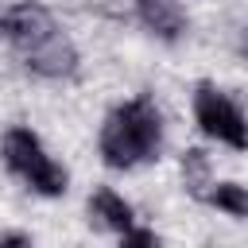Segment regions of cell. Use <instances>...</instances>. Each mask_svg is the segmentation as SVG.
Returning a JSON list of instances; mask_svg holds the SVG:
<instances>
[{
	"mask_svg": "<svg viewBox=\"0 0 248 248\" xmlns=\"http://www.w3.org/2000/svg\"><path fill=\"white\" fill-rule=\"evenodd\" d=\"M136 12L159 39H178L186 31V19L170 0H136Z\"/></svg>",
	"mask_w": 248,
	"mask_h": 248,
	"instance_id": "cell-6",
	"label": "cell"
},
{
	"mask_svg": "<svg viewBox=\"0 0 248 248\" xmlns=\"http://www.w3.org/2000/svg\"><path fill=\"white\" fill-rule=\"evenodd\" d=\"M4 163L16 174H23L31 182V190H39L46 198L66 194V170L43 155V143H39V136L31 128H12L4 136Z\"/></svg>",
	"mask_w": 248,
	"mask_h": 248,
	"instance_id": "cell-2",
	"label": "cell"
},
{
	"mask_svg": "<svg viewBox=\"0 0 248 248\" xmlns=\"http://www.w3.org/2000/svg\"><path fill=\"white\" fill-rule=\"evenodd\" d=\"M236 46H240V54H248V27L240 31V39H236Z\"/></svg>",
	"mask_w": 248,
	"mask_h": 248,
	"instance_id": "cell-12",
	"label": "cell"
},
{
	"mask_svg": "<svg viewBox=\"0 0 248 248\" xmlns=\"http://www.w3.org/2000/svg\"><path fill=\"white\" fill-rule=\"evenodd\" d=\"M27 70H35V74H43V78H70L74 70H78V50H74V43L62 35V31H50L39 46H31L27 54Z\"/></svg>",
	"mask_w": 248,
	"mask_h": 248,
	"instance_id": "cell-5",
	"label": "cell"
},
{
	"mask_svg": "<svg viewBox=\"0 0 248 248\" xmlns=\"http://www.w3.org/2000/svg\"><path fill=\"white\" fill-rule=\"evenodd\" d=\"M89 209H93V217H97L101 225H108V229H116V232L132 229V209H128V202H124L120 194H112V190H97V194L89 198Z\"/></svg>",
	"mask_w": 248,
	"mask_h": 248,
	"instance_id": "cell-7",
	"label": "cell"
},
{
	"mask_svg": "<svg viewBox=\"0 0 248 248\" xmlns=\"http://www.w3.org/2000/svg\"><path fill=\"white\" fill-rule=\"evenodd\" d=\"M120 236L124 244H155V232H143V229H124Z\"/></svg>",
	"mask_w": 248,
	"mask_h": 248,
	"instance_id": "cell-10",
	"label": "cell"
},
{
	"mask_svg": "<svg viewBox=\"0 0 248 248\" xmlns=\"http://www.w3.org/2000/svg\"><path fill=\"white\" fill-rule=\"evenodd\" d=\"M163 143V120L147 97L124 101L120 108L108 112L101 128V159L112 170H128L143 159H155Z\"/></svg>",
	"mask_w": 248,
	"mask_h": 248,
	"instance_id": "cell-1",
	"label": "cell"
},
{
	"mask_svg": "<svg viewBox=\"0 0 248 248\" xmlns=\"http://www.w3.org/2000/svg\"><path fill=\"white\" fill-rule=\"evenodd\" d=\"M0 244H31L23 232H8V236H0Z\"/></svg>",
	"mask_w": 248,
	"mask_h": 248,
	"instance_id": "cell-11",
	"label": "cell"
},
{
	"mask_svg": "<svg viewBox=\"0 0 248 248\" xmlns=\"http://www.w3.org/2000/svg\"><path fill=\"white\" fill-rule=\"evenodd\" d=\"M209 202H213L217 209H225V213L248 217V190H244V186H236V182H221V186L209 194Z\"/></svg>",
	"mask_w": 248,
	"mask_h": 248,
	"instance_id": "cell-8",
	"label": "cell"
},
{
	"mask_svg": "<svg viewBox=\"0 0 248 248\" xmlns=\"http://www.w3.org/2000/svg\"><path fill=\"white\" fill-rule=\"evenodd\" d=\"M4 31H8V39L27 54L31 46H39L50 31H58L54 27V19H50V12L43 8V4H16L8 16H4Z\"/></svg>",
	"mask_w": 248,
	"mask_h": 248,
	"instance_id": "cell-4",
	"label": "cell"
},
{
	"mask_svg": "<svg viewBox=\"0 0 248 248\" xmlns=\"http://www.w3.org/2000/svg\"><path fill=\"white\" fill-rule=\"evenodd\" d=\"M182 178H186V186H190L194 194H202V186L209 182V159H205L202 147H190V151L182 155Z\"/></svg>",
	"mask_w": 248,
	"mask_h": 248,
	"instance_id": "cell-9",
	"label": "cell"
},
{
	"mask_svg": "<svg viewBox=\"0 0 248 248\" xmlns=\"http://www.w3.org/2000/svg\"><path fill=\"white\" fill-rule=\"evenodd\" d=\"M194 116H198V124H202L205 136L229 143L232 151H248V120H244V112L225 93H217L213 85H198V93H194Z\"/></svg>",
	"mask_w": 248,
	"mask_h": 248,
	"instance_id": "cell-3",
	"label": "cell"
}]
</instances>
